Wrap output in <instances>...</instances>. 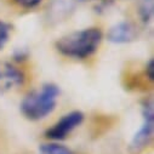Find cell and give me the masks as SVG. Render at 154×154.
Instances as JSON below:
<instances>
[{"mask_svg":"<svg viewBox=\"0 0 154 154\" xmlns=\"http://www.w3.org/2000/svg\"><path fill=\"white\" fill-rule=\"evenodd\" d=\"M101 42L102 32L98 28H86L62 36L56 43V48L64 56L86 58L98 49Z\"/></svg>","mask_w":154,"mask_h":154,"instance_id":"6da1fadb","label":"cell"},{"mask_svg":"<svg viewBox=\"0 0 154 154\" xmlns=\"http://www.w3.org/2000/svg\"><path fill=\"white\" fill-rule=\"evenodd\" d=\"M60 89L55 84H45L39 90L32 91L21 102V110L29 120H40L55 109Z\"/></svg>","mask_w":154,"mask_h":154,"instance_id":"7a4b0ae2","label":"cell"},{"mask_svg":"<svg viewBox=\"0 0 154 154\" xmlns=\"http://www.w3.org/2000/svg\"><path fill=\"white\" fill-rule=\"evenodd\" d=\"M153 115H154L153 102L150 100L149 102H146V104L143 106V124L130 143V150L132 153H140L149 144L153 137V126H154Z\"/></svg>","mask_w":154,"mask_h":154,"instance_id":"3957f363","label":"cell"},{"mask_svg":"<svg viewBox=\"0 0 154 154\" xmlns=\"http://www.w3.org/2000/svg\"><path fill=\"white\" fill-rule=\"evenodd\" d=\"M84 120V114L79 110L70 112L57 122L55 123L48 131H46V137L50 140L60 141L67 138L76 128L82 125Z\"/></svg>","mask_w":154,"mask_h":154,"instance_id":"277c9868","label":"cell"},{"mask_svg":"<svg viewBox=\"0 0 154 154\" xmlns=\"http://www.w3.org/2000/svg\"><path fill=\"white\" fill-rule=\"evenodd\" d=\"M24 82L23 73L9 62L0 61V94L21 86Z\"/></svg>","mask_w":154,"mask_h":154,"instance_id":"5b68a950","label":"cell"},{"mask_svg":"<svg viewBox=\"0 0 154 154\" xmlns=\"http://www.w3.org/2000/svg\"><path fill=\"white\" fill-rule=\"evenodd\" d=\"M108 40L114 44H126L137 36V30L135 26L130 22H120L114 26L108 32Z\"/></svg>","mask_w":154,"mask_h":154,"instance_id":"8992f818","label":"cell"},{"mask_svg":"<svg viewBox=\"0 0 154 154\" xmlns=\"http://www.w3.org/2000/svg\"><path fill=\"white\" fill-rule=\"evenodd\" d=\"M39 154H73L72 150L62 144L46 143L42 144L39 148Z\"/></svg>","mask_w":154,"mask_h":154,"instance_id":"52a82bcc","label":"cell"},{"mask_svg":"<svg viewBox=\"0 0 154 154\" xmlns=\"http://www.w3.org/2000/svg\"><path fill=\"white\" fill-rule=\"evenodd\" d=\"M10 32H11V27L8 23L0 21V50H2L6 45V43L9 42Z\"/></svg>","mask_w":154,"mask_h":154,"instance_id":"ba28073f","label":"cell"},{"mask_svg":"<svg viewBox=\"0 0 154 154\" xmlns=\"http://www.w3.org/2000/svg\"><path fill=\"white\" fill-rule=\"evenodd\" d=\"M15 2L23 8H34L40 3L42 0H15Z\"/></svg>","mask_w":154,"mask_h":154,"instance_id":"9c48e42d","label":"cell"},{"mask_svg":"<svg viewBox=\"0 0 154 154\" xmlns=\"http://www.w3.org/2000/svg\"><path fill=\"white\" fill-rule=\"evenodd\" d=\"M147 73H148L149 79L153 80L154 79V62H153V60H150L147 64Z\"/></svg>","mask_w":154,"mask_h":154,"instance_id":"30bf717a","label":"cell"}]
</instances>
